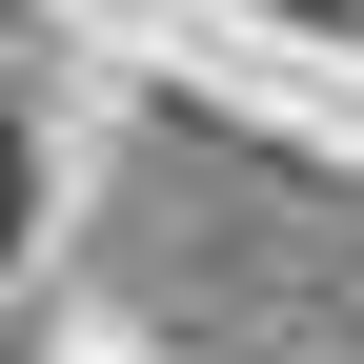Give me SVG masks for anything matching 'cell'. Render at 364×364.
Here are the masks:
<instances>
[{
	"mask_svg": "<svg viewBox=\"0 0 364 364\" xmlns=\"http://www.w3.org/2000/svg\"><path fill=\"white\" fill-rule=\"evenodd\" d=\"M0 243H21V142H0Z\"/></svg>",
	"mask_w": 364,
	"mask_h": 364,
	"instance_id": "obj_1",
	"label": "cell"
}]
</instances>
